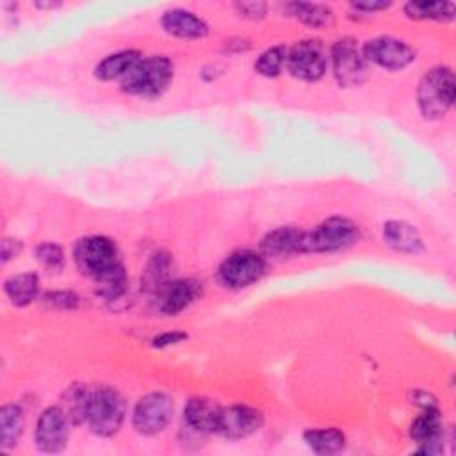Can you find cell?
<instances>
[{
	"label": "cell",
	"mask_w": 456,
	"mask_h": 456,
	"mask_svg": "<svg viewBox=\"0 0 456 456\" xmlns=\"http://www.w3.org/2000/svg\"><path fill=\"white\" fill-rule=\"evenodd\" d=\"M175 66L166 55L142 57L123 78L121 89L132 96L155 100L162 96L173 82Z\"/></svg>",
	"instance_id": "1"
},
{
	"label": "cell",
	"mask_w": 456,
	"mask_h": 456,
	"mask_svg": "<svg viewBox=\"0 0 456 456\" xmlns=\"http://www.w3.org/2000/svg\"><path fill=\"white\" fill-rule=\"evenodd\" d=\"M454 102V73L449 66L426 71L417 87L419 110L426 119H440Z\"/></svg>",
	"instance_id": "2"
},
{
	"label": "cell",
	"mask_w": 456,
	"mask_h": 456,
	"mask_svg": "<svg viewBox=\"0 0 456 456\" xmlns=\"http://www.w3.org/2000/svg\"><path fill=\"white\" fill-rule=\"evenodd\" d=\"M125 399L123 395L107 385L96 387L91 390L86 424L98 436H112L119 431L125 420Z\"/></svg>",
	"instance_id": "3"
},
{
	"label": "cell",
	"mask_w": 456,
	"mask_h": 456,
	"mask_svg": "<svg viewBox=\"0 0 456 456\" xmlns=\"http://www.w3.org/2000/svg\"><path fill=\"white\" fill-rule=\"evenodd\" d=\"M360 239V228L344 216H331L314 230L303 232V253H335L353 246Z\"/></svg>",
	"instance_id": "4"
},
{
	"label": "cell",
	"mask_w": 456,
	"mask_h": 456,
	"mask_svg": "<svg viewBox=\"0 0 456 456\" xmlns=\"http://www.w3.org/2000/svg\"><path fill=\"white\" fill-rule=\"evenodd\" d=\"M73 260L77 269L94 281L121 264L114 240L105 235H87L77 240Z\"/></svg>",
	"instance_id": "5"
},
{
	"label": "cell",
	"mask_w": 456,
	"mask_h": 456,
	"mask_svg": "<svg viewBox=\"0 0 456 456\" xmlns=\"http://www.w3.org/2000/svg\"><path fill=\"white\" fill-rule=\"evenodd\" d=\"M328 50L317 37L297 41L287 52V71L305 82H315L324 77L328 68Z\"/></svg>",
	"instance_id": "6"
},
{
	"label": "cell",
	"mask_w": 456,
	"mask_h": 456,
	"mask_svg": "<svg viewBox=\"0 0 456 456\" xmlns=\"http://www.w3.org/2000/svg\"><path fill=\"white\" fill-rule=\"evenodd\" d=\"M265 256L253 249H239L228 255L219 269L217 278L228 289H244L258 281L265 273Z\"/></svg>",
	"instance_id": "7"
},
{
	"label": "cell",
	"mask_w": 456,
	"mask_h": 456,
	"mask_svg": "<svg viewBox=\"0 0 456 456\" xmlns=\"http://www.w3.org/2000/svg\"><path fill=\"white\" fill-rule=\"evenodd\" d=\"M330 61L335 80L344 87L360 86L367 77V61L362 53V46L353 37H342L333 43L330 50Z\"/></svg>",
	"instance_id": "8"
},
{
	"label": "cell",
	"mask_w": 456,
	"mask_h": 456,
	"mask_svg": "<svg viewBox=\"0 0 456 456\" xmlns=\"http://www.w3.org/2000/svg\"><path fill=\"white\" fill-rule=\"evenodd\" d=\"M173 419V399L164 392H150L141 397L132 413V424L141 435H157Z\"/></svg>",
	"instance_id": "9"
},
{
	"label": "cell",
	"mask_w": 456,
	"mask_h": 456,
	"mask_svg": "<svg viewBox=\"0 0 456 456\" xmlns=\"http://www.w3.org/2000/svg\"><path fill=\"white\" fill-rule=\"evenodd\" d=\"M367 62L388 71H399L415 61V50L406 41L392 36H378L362 45Z\"/></svg>",
	"instance_id": "10"
},
{
	"label": "cell",
	"mask_w": 456,
	"mask_h": 456,
	"mask_svg": "<svg viewBox=\"0 0 456 456\" xmlns=\"http://www.w3.org/2000/svg\"><path fill=\"white\" fill-rule=\"evenodd\" d=\"M69 426L71 424L59 404L48 406L46 410H43V413L36 422V431H34L36 447L41 452H50V454L61 452L68 444Z\"/></svg>",
	"instance_id": "11"
},
{
	"label": "cell",
	"mask_w": 456,
	"mask_h": 456,
	"mask_svg": "<svg viewBox=\"0 0 456 456\" xmlns=\"http://www.w3.org/2000/svg\"><path fill=\"white\" fill-rule=\"evenodd\" d=\"M410 436L417 442L420 454H440L444 451V420L438 404L420 408L410 428Z\"/></svg>",
	"instance_id": "12"
},
{
	"label": "cell",
	"mask_w": 456,
	"mask_h": 456,
	"mask_svg": "<svg viewBox=\"0 0 456 456\" xmlns=\"http://www.w3.org/2000/svg\"><path fill=\"white\" fill-rule=\"evenodd\" d=\"M262 424L264 415L260 410L248 404H233L223 408L217 435L228 440H242L256 433L262 428Z\"/></svg>",
	"instance_id": "13"
},
{
	"label": "cell",
	"mask_w": 456,
	"mask_h": 456,
	"mask_svg": "<svg viewBox=\"0 0 456 456\" xmlns=\"http://www.w3.org/2000/svg\"><path fill=\"white\" fill-rule=\"evenodd\" d=\"M200 283L191 278H178L167 281L155 294L159 312L164 315H176L183 312L200 296Z\"/></svg>",
	"instance_id": "14"
},
{
	"label": "cell",
	"mask_w": 456,
	"mask_h": 456,
	"mask_svg": "<svg viewBox=\"0 0 456 456\" xmlns=\"http://www.w3.org/2000/svg\"><path fill=\"white\" fill-rule=\"evenodd\" d=\"M221 411L223 408L214 399L194 395L183 406V422L189 429L200 435L217 433Z\"/></svg>",
	"instance_id": "15"
},
{
	"label": "cell",
	"mask_w": 456,
	"mask_h": 456,
	"mask_svg": "<svg viewBox=\"0 0 456 456\" xmlns=\"http://www.w3.org/2000/svg\"><path fill=\"white\" fill-rule=\"evenodd\" d=\"M160 25L167 34L182 39H201L208 34L207 21L182 7L167 9L160 18Z\"/></svg>",
	"instance_id": "16"
},
{
	"label": "cell",
	"mask_w": 456,
	"mask_h": 456,
	"mask_svg": "<svg viewBox=\"0 0 456 456\" xmlns=\"http://www.w3.org/2000/svg\"><path fill=\"white\" fill-rule=\"evenodd\" d=\"M383 240L388 248L403 255H417L424 249L419 230L401 219H390L383 224Z\"/></svg>",
	"instance_id": "17"
},
{
	"label": "cell",
	"mask_w": 456,
	"mask_h": 456,
	"mask_svg": "<svg viewBox=\"0 0 456 456\" xmlns=\"http://www.w3.org/2000/svg\"><path fill=\"white\" fill-rule=\"evenodd\" d=\"M301 240L303 230H297L294 226H280L264 235V239L260 240V249L264 256L287 258L303 253Z\"/></svg>",
	"instance_id": "18"
},
{
	"label": "cell",
	"mask_w": 456,
	"mask_h": 456,
	"mask_svg": "<svg viewBox=\"0 0 456 456\" xmlns=\"http://www.w3.org/2000/svg\"><path fill=\"white\" fill-rule=\"evenodd\" d=\"M173 273V256L166 249H157L150 255L142 274L141 289L148 294H157L167 281H171Z\"/></svg>",
	"instance_id": "19"
},
{
	"label": "cell",
	"mask_w": 456,
	"mask_h": 456,
	"mask_svg": "<svg viewBox=\"0 0 456 456\" xmlns=\"http://www.w3.org/2000/svg\"><path fill=\"white\" fill-rule=\"evenodd\" d=\"M144 55L139 50H121L102 59L94 68V77L100 80L123 78Z\"/></svg>",
	"instance_id": "20"
},
{
	"label": "cell",
	"mask_w": 456,
	"mask_h": 456,
	"mask_svg": "<svg viewBox=\"0 0 456 456\" xmlns=\"http://www.w3.org/2000/svg\"><path fill=\"white\" fill-rule=\"evenodd\" d=\"M4 290L14 306H27L39 294V278L36 273L12 274L4 281Z\"/></svg>",
	"instance_id": "21"
},
{
	"label": "cell",
	"mask_w": 456,
	"mask_h": 456,
	"mask_svg": "<svg viewBox=\"0 0 456 456\" xmlns=\"http://www.w3.org/2000/svg\"><path fill=\"white\" fill-rule=\"evenodd\" d=\"M89 395H91V390L84 383H73L64 390L59 406L71 426H78L86 422Z\"/></svg>",
	"instance_id": "22"
},
{
	"label": "cell",
	"mask_w": 456,
	"mask_h": 456,
	"mask_svg": "<svg viewBox=\"0 0 456 456\" xmlns=\"http://www.w3.org/2000/svg\"><path fill=\"white\" fill-rule=\"evenodd\" d=\"M285 11L289 16H294L301 23L312 28H322L333 23V11L324 4L314 2H290L285 4Z\"/></svg>",
	"instance_id": "23"
},
{
	"label": "cell",
	"mask_w": 456,
	"mask_h": 456,
	"mask_svg": "<svg viewBox=\"0 0 456 456\" xmlns=\"http://www.w3.org/2000/svg\"><path fill=\"white\" fill-rule=\"evenodd\" d=\"M306 445L315 454H337L346 447V435L337 428H324V429H306L303 433Z\"/></svg>",
	"instance_id": "24"
},
{
	"label": "cell",
	"mask_w": 456,
	"mask_h": 456,
	"mask_svg": "<svg viewBox=\"0 0 456 456\" xmlns=\"http://www.w3.org/2000/svg\"><path fill=\"white\" fill-rule=\"evenodd\" d=\"M23 433V410L20 404L7 403L0 408V445L11 449L18 444Z\"/></svg>",
	"instance_id": "25"
},
{
	"label": "cell",
	"mask_w": 456,
	"mask_h": 456,
	"mask_svg": "<svg viewBox=\"0 0 456 456\" xmlns=\"http://www.w3.org/2000/svg\"><path fill=\"white\" fill-rule=\"evenodd\" d=\"M404 14L411 20L449 21L456 14V5L452 2H408Z\"/></svg>",
	"instance_id": "26"
},
{
	"label": "cell",
	"mask_w": 456,
	"mask_h": 456,
	"mask_svg": "<svg viewBox=\"0 0 456 456\" xmlns=\"http://www.w3.org/2000/svg\"><path fill=\"white\" fill-rule=\"evenodd\" d=\"M94 283H96V294L102 296L105 301H118L119 297H123V294L126 292V287H128V280H126L123 264L116 265L112 271H109L107 274L98 278Z\"/></svg>",
	"instance_id": "27"
},
{
	"label": "cell",
	"mask_w": 456,
	"mask_h": 456,
	"mask_svg": "<svg viewBox=\"0 0 456 456\" xmlns=\"http://www.w3.org/2000/svg\"><path fill=\"white\" fill-rule=\"evenodd\" d=\"M289 48L285 45H276L264 50L255 61V71L262 77H278L287 62Z\"/></svg>",
	"instance_id": "28"
},
{
	"label": "cell",
	"mask_w": 456,
	"mask_h": 456,
	"mask_svg": "<svg viewBox=\"0 0 456 456\" xmlns=\"http://www.w3.org/2000/svg\"><path fill=\"white\" fill-rule=\"evenodd\" d=\"M34 256L48 269H61L64 265V251L55 242H39L34 249Z\"/></svg>",
	"instance_id": "29"
},
{
	"label": "cell",
	"mask_w": 456,
	"mask_h": 456,
	"mask_svg": "<svg viewBox=\"0 0 456 456\" xmlns=\"http://www.w3.org/2000/svg\"><path fill=\"white\" fill-rule=\"evenodd\" d=\"M43 303L57 310H75L80 303V297L71 290H48L43 294Z\"/></svg>",
	"instance_id": "30"
},
{
	"label": "cell",
	"mask_w": 456,
	"mask_h": 456,
	"mask_svg": "<svg viewBox=\"0 0 456 456\" xmlns=\"http://www.w3.org/2000/svg\"><path fill=\"white\" fill-rule=\"evenodd\" d=\"M239 16L248 20H262L267 14L269 5L265 2H235L233 4Z\"/></svg>",
	"instance_id": "31"
},
{
	"label": "cell",
	"mask_w": 456,
	"mask_h": 456,
	"mask_svg": "<svg viewBox=\"0 0 456 456\" xmlns=\"http://www.w3.org/2000/svg\"><path fill=\"white\" fill-rule=\"evenodd\" d=\"M185 338H187L185 331H164V333H159L151 338V346L157 347V349H164V347H169V346H176V344L183 342Z\"/></svg>",
	"instance_id": "32"
},
{
	"label": "cell",
	"mask_w": 456,
	"mask_h": 456,
	"mask_svg": "<svg viewBox=\"0 0 456 456\" xmlns=\"http://www.w3.org/2000/svg\"><path fill=\"white\" fill-rule=\"evenodd\" d=\"M23 244L20 239H14V237H7L2 240V248H0V255H2V262H9L11 258H16L21 251Z\"/></svg>",
	"instance_id": "33"
},
{
	"label": "cell",
	"mask_w": 456,
	"mask_h": 456,
	"mask_svg": "<svg viewBox=\"0 0 456 456\" xmlns=\"http://www.w3.org/2000/svg\"><path fill=\"white\" fill-rule=\"evenodd\" d=\"M351 7L356 9V11H362V12H365V16H369V12L372 14L374 11H381V9L390 7V2H353Z\"/></svg>",
	"instance_id": "34"
}]
</instances>
